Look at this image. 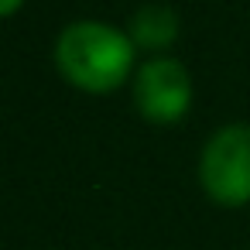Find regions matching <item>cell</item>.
<instances>
[{
  "instance_id": "obj_2",
  "label": "cell",
  "mask_w": 250,
  "mask_h": 250,
  "mask_svg": "<svg viewBox=\"0 0 250 250\" xmlns=\"http://www.w3.org/2000/svg\"><path fill=\"white\" fill-rule=\"evenodd\" d=\"M199 182L206 195L219 206H243L250 202V127L229 124L216 130L199 161Z\"/></svg>"
},
{
  "instance_id": "obj_5",
  "label": "cell",
  "mask_w": 250,
  "mask_h": 250,
  "mask_svg": "<svg viewBox=\"0 0 250 250\" xmlns=\"http://www.w3.org/2000/svg\"><path fill=\"white\" fill-rule=\"evenodd\" d=\"M24 0H0V18H11L14 11H21Z\"/></svg>"
},
{
  "instance_id": "obj_4",
  "label": "cell",
  "mask_w": 250,
  "mask_h": 250,
  "mask_svg": "<svg viewBox=\"0 0 250 250\" xmlns=\"http://www.w3.org/2000/svg\"><path fill=\"white\" fill-rule=\"evenodd\" d=\"M178 38V14L165 4H144L130 18V42L147 52H161Z\"/></svg>"
},
{
  "instance_id": "obj_1",
  "label": "cell",
  "mask_w": 250,
  "mask_h": 250,
  "mask_svg": "<svg viewBox=\"0 0 250 250\" xmlns=\"http://www.w3.org/2000/svg\"><path fill=\"white\" fill-rule=\"evenodd\" d=\"M55 65L65 83L86 93H106L130 76L134 42L103 21H76L55 42Z\"/></svg>"
},
{
  "instance_id": "obj_3",
  "label": "cell",
  "mask_w": 250,
  "mask_h": 250,
  "mask_svg": "<svg viewBox=\"0 0 250 250\" xmlns=\"http://www.w3.org/2000/svg\"><path fill=\"white\" fill-rule=\"evenodd\" d=\"M134 103L154 124H175L192 106V79L178 59H151L134 76Z\"/></svg>"
}]
</instances>
